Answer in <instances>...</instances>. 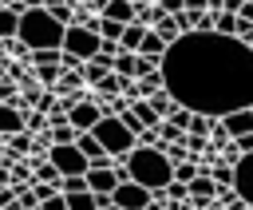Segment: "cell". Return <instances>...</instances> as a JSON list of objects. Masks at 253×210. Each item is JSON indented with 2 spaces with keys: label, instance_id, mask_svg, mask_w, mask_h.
Returning <instances> with one entry per match:
<instances>
[{
  "label": "cell",
  "instance_id": "277c9868",
  "mask_svg": "<svg viewBox=\"0 0 253 210\" xmlns=\"http://www.w3.org/2000/svg\"><path fill=\"white\" fill-rule=\"evenodd\" d=\"M91 135L99 139V147H103L111 158H123V155L134 147V135L119 123V115H99V119L91 123Z\"/></svg>",
  "mask_w": 253,
  "mask_h": 210
},
{
  "label": "cell",
  "instance_id": "83f0119b",
  "mask_svg": "<svg viewBox=\"0 0 253 210\" xmlns=\"http://www.w3.org/2000/svg\"><path fill=\"white\" fill-rule=\"evenodd\" d=\"M4 75H8V59H0V79H4Z\"/></svg>",
  "mask_w": 253,
  "mask_h": 210
},
{
  "label": "cell",
  "instance_id": "52a82bcc",
  "mask_svg": "<svg viewBox=\"0 0 253 210\" xmlns=\"http://www.w3.org/2000/svg\"><path fill=\"white\" fill-rule=\"evenodd\" d=\"M111 202H115L119 210H146L150 190H146V186H138V182H130V178H123V182H115Z\"/></svg>",
  "mask_w": 253,
  "mask_h": 210
},
{
  "label": "cell",
  "instance_id": "ffe728a7",
  "mask_svg": "<svg viewBox=\"0 0 253 210\" xmlns=\"http://www.w3.org/2000/svg\"><path fill=\"white\" fill-rule=\"evenodd\" d=\"M154 32H158V40H162V44H170V40H178V36H182V32L174 28V20H170V16H158V20H154Z\"/></svg>",
  "mask_w": 253,
  "mask_h": 210
},
{
  "label": "cell",
  "instance_id": "e0dca14e",
  "mask_svg": "<svg viewBox=\"0 0 253 210\" xmlns=\"http://www.w3.org/2000/svg\"><path fill=\"white\" fill-rule=\"evenodd\" d=\"M126 107L134 111V119H138L142 127H154V123H158V115H154V107H150L146 99H134V103H126Z\"/></svg>",
  "mask_w": 253,
  "mask_h": 210
},
{
  "label": "cell",
  "instance_id": "9a60e30c",
  "mask_svg": "<svg viewBox=\"0 0 253 210\" xmlns=\"http://www.w3.org/2000/svg\"><path fill=\"white\" fill-rule=\"evenodd\" d=\"M142 99H146V103L154 107V115H158V119H166V115L174 111V99H170V95H166L162 87H158V91H150V95H142Z\"/></svg>",
  "mask_w": 253,
  "mask_h": 210
},
{
  "label": "cell",
  "instance_id": "d4e9b609",
  "mask_svg": "<svg viewBox=\"0 0 253 210\" xmlns=\"http://www.w3.org/2000/svg\"><path fill=\"white\" fill-rule=\"evenodd\" d=\"M36 210H67V206H63V194L55 190V194H47V198H43V202H40Z\"/></svg>",
  "mask_w": 253,
  "mask_h": 210
},
{
  "label": "cell",
  "instance_id": "ac0fdd59",
  "mask_svg": "<svg viewBox=\"0 0 253 210\" xmlns=\"http://www.w3.org/2000/svg\"><path fill=\"white\" fill-rule=\"evenodd\" d=\"M210 127H213V115H198V111H190L186 135H210Z\"/></svg>",
  "mask_w": 253,
  "mask_h": 210
},
{
  "label": "cell",
  "instance_id": "ba28073f",
  "mask_svg": "<svg viewBox=\"0 0 253 210\" xmlns=\"http://www.w3.org/2000/svg\"><path fill=\"white\" fill-rule=\"evenodd\" d=\"M217 127H221L229 139H237V135L253 131V107H237V111H225V115H217Z\"/></svg>",
  "mask_w": 253,
  "mask_h": 210
},
{
  "label": "cell",
  "instance_id": "5b68a950",
  "mask_svg": "<svg viewBox=\"0 0 253 210\" xmlns=\"http://www.w3.org/2000/svg\"><path fill=\"white\" fill-rule=\"evenodd\" d=\"M59 52H67V55H75V59L83 63V59H91V55L99 52V36H95L91 28H83V24H63Z\"/></svg>",
  "mask_w": 253,
  "mask_h": 210
},
{
  "label": "cell",
  "instance_id": "f546056e",
  "mask_svg": "<svg viewBox=\"0 0 253 210\" xmlns=\"http://www.w3.org/2000/svg\"><path fill=\"white\" fill-rule=\"evenodd\" d=\"M99 210H119V206H115V202H107V206H99Z\"/></svg>",
  "mask_w": 253,
  "mask_h": 210
},
{
  "label": "cell",
  "instance_id": "5bb4252c",
  "mask_svg": "<svg viewBox=\"0 0 253 210\" xmlns=\"http://www.w3.org/2000/svg\"><path fill=\"white\" fill-rule=\"evenodd\" d=\"M134 52H115L111 55V75H119V79H134Z\"/></svg>",
  "mask_w": 253,
  "mask_h": 210
},
{
  "label": "cell",
  "instance_id": "7402d4cb",
  "mask_svg": "<svg viewBox=\"0 0 253 210\" xmlns=\"http://www.w3.org/2000/svg\"><path fill=\"white\" fill-rule=\"evenodd\" d=\"M32 63H59V48H40V52H28Z\"/></svg>",
  "mask_w": 253,
  "mask_h": 210
},
{
  "label": "cell",
  "instance_id": "44dd1931",
  "mask_svg": "<svg viewBox=\"0 0 253 210\" xmlns=\"http://www.w3.org/2000/svg\"><path fill=\"white\" fill-rule=\"evenodd\" d=\"M16 36V12L0 8V40H12Z\"/></svg>",
  "mask_w": 253,
  "mask_h": 210
},
{
  "label": "cell",
  "instance_id": "2e32d148",
  "mask_svg": "<svg viewBox=\"0 0 253 210\" xmlns=\"http://www.w3.org/2000/svg\"><path fill=\"white\" fill-rule=\"evenodd\" d=\"M63 206L67 210H95V194L91 190H71V194H63Z\"/></svg>",
  "mask_w": 253,
  "mask_h": 210
},
{
  "label": "cell",
  "instance_id": "4316f807",
  "mask_svg": "<svg viewBox=\"0 0 253 210\" xmlns=\"http://www.w3.org/2000/svg\"><path fill=\"white\" fill-rule=\"evenodd\" d=\"M12 202H16V186L8 182V186H0V210H4V206H12Z\"/></svg>",
  "mask_w": 253,
  "mask_h": 210
},
{
  "label": "cell",
  "instance_id": "7c38bea8",
  "mask_svg": "<svg viewBox=\"0 0 253 210\" xmlns=\"http://www.w3.org/2000/svg\"><path fill=\"white\" fill-rule=\"evenodd\" d=\"M99 16H107L115 24H126V20H134V8H130V0H107L99 8Z\"/></svg>",
  "mask_w": 253,
  "mask_h": 210
},
{
  "label": "cell",
  "instance_id": "9c48e42d",
  "mask_svg": "<svg viewBox=\"0 0 253 210\" xmlns=\"http://www.w3.org/2000/svg\"><path fill=\"white\" fill-rule=\"evenodd\" d=\"M103 115V107L99 103H91V99H79L75 107H67V123L75 127V131H91V123Z\"/></svg>",
  "mask_w": 253,
  "mask_h": 210
},
{
  "label": "cell",
  "instance_id": "4dcf8cb0",
  "mask_svg": "<svg viewBox=\"0 0 253 210\" xmlns=\"http://www.w3.org/2000/svg\"><path fill=\"white\" fill-rule=\"evenodd\" d=\"M150 4H158V0H150Z\"/></svg>",
  "mask_w": 253,
  "mask_h": 210
},
{
  "label": "cell",
  "instance_id": "f1b7e54d",
  "mask_svg": "<svg viewBox=\"0 0 253 210\" xmlns=\"http://www.w3.org/2000/svg\"><path fill=\"white\" fill-rule=\"evenodd\" d=\"M20 4H28V8H40V4H43V0H20Z\"/></svg>",
  "mask_w": 253,
  "mask_h": 210
},
{
  "label": "cell",
  "instance_id": "30bf717a",
  "mask_svg": "<svg viewBox=\"0 0 253 210\" xmlns=\"http://www.w3.org/2000/svg\"><path fill=\"white\" fill-rule=\"evenodd\" d=\"M142 32H146V24H138V20H126V24H123V32H119V52H138V40H142Z\"/></svg>",
  "mask_w": 253,
  "mask_h": 210
},
{
  "label": "cell",
  "instance_id": "8fae6325",
  "mask_svg": "<svg viewBox=\"0 0 253 210\" xmlns=\"http://www.w3.org/2000/svg\"><path fill=\"white\" fill-rule=\"evenodd\" d=\"M162 52H166V44L158 40V32H154V28H146V32H142V40H138V55H146V59H154V63H158V59H162Z\"/></svg>",
  "mask_w": 253,
  "mask_h": 210
},
{
  "label": "cell",
  "instance_id": "8992f818",
  "mask_svg": "<svg viewBox=\"0 0 253 210\" xmlns=\"http://www.w3.org/2000/svg\"><path fill=\"white\" fill-rule=\"evenodd\" d=\"M43 158H47L59 174H83V170H87V158L79 155V147H75V143H47Z\"/></svg>",
  "mask_w": 253,
  "mask_h": 210
},
{
  "label": "cell",
  "instance_id": "603a6c76",
  "mask_svg": "<svg viewBox=\"0 0 253 210\" xmlns=\"http://www.w3.org/2000/svg\"><path fill=\"white\" fill-rule=\"evenodd\" d=\"M36 75H40L43 83H55L63 71H59V63H36Z\"/></svg>",
  "mask_w": 253,
  "mask_h": 210
},
{
  "label": "cell",
  "instance_id": "7a4b0ae2",
  "mask_svg": "<svg viewBox=\"0 0 253 210\" xmlns=\"http://www.w3.org/2000/svg\"><path fill=\"white\" fill-rule=\"evenodd\" d=\"M119 162H123L126 178H130V182H138V186H146L150 194H154V190H162V186L170 182V166H174V162L162 155V143H150V147L134 143Z\"/></svg>",
  "mask_w": 253,
  "mask_h": 210
},
{
  "label": "cell",
  "instance_id": "484cf974",
  "mask_svg": "<svg viewBox=\"0 0 253 210\" xmlns=\"http://www.w3.org/2000/svg\"><path fill=\"white\" fill-rule=\"evenodd\" d=\"M186 8V0H158V12L162 16H174V12H182Z\"/></svg>",
  "mask_w": 253,
  "mask_h": 210
},
{
  "label": "cell",
  "instance_id": "3957f363",
  "mask_svg": "<svg viewBox=\"0 0 253 210\" xmlns=\"http://www.w3.org/2000/svg\"><path fill=\"white\" fill-rule=\"evenodd\" d=\"M59 36H63V24L51 20L43 8H24L16 16V44H24L28 52H40V48H59Z\"/></svg>",
  "mask_w": 253,
  "mask_h": 210
},
{
  "label": "cell",
  "instance_id": "cb8c5ba5",
  "mask_svg": "<svg viewBox=\"0 0 253 210\" xmlns=\"http://www.w3.org/2000/svg\"><path fill=\"white\" fill-rule=\"evenodd\" d=\"M229 143H233L237 155H249V151H253V131H245V135H237V139H229Z\"/></svg>",
  "mask_w": 253,
  "mask_h": 210
},
{
  "label": "cell",
  "instance_id": "d6986e66",
  "mask_svg": "<svg viewBox=\"0 0 253 210\" xmlns=\"http://www.w3.org/2000/svg\"><path fill=\"white\" fill-rule=\"evenodd\" d=\"M213 32H221V36H233V28H237V16L233 12H213V24H210Z\"/></svg>",
  "mask_w": 253,
  "mask_h": 210
},
{
  "label": "cell",
  "instance_id": "6da1fadb",
  "mask_svg": "<svg viewBox=\"0 0 253 210\" xmlns=\"http://www.w3.org/2000/svg\"><path fill=\"white\" fill-rule=\"evenodd\" d=\"M162 91L198 115L253 107V48L221 32H182L158 59Z\"/></svg>",
  "mask_w": 253,
  "mask_h": 210
},
{
  "label": "cell",
  "instance_id": "4fadbf2b",
  "mask_svg": "<svg viewBox=\"0 0 253 210\" xmlns=\"http://www.w3.org/2000/svg\"><path fill=\"white\" fill-rule=\"evenodd\" d=\"M16 131H24V111H16V107L0 103V135L8 139V135H16Z\"/></svg>",
  "mask_w": 253,
  "mask_h": 210
}]
</instances>
